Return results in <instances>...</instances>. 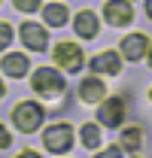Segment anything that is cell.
<instances>
[{"instance_id": "17", "label": "cell", "mask_w": 152, "mask_h": 158, "mask_svg": "<svg viewBox=\"0 0 152 158\" xmlns=\"http://www.w3.org/2000/svg\"><path fill=\"white\" fill-rule=\"evenodd\" d=\"M15 3V9H21V12H34L40 6V0H12Z\"/></svg>"}, {"instance_id": "20", "label": "cell", "mask_w": 152, "mask_h": 158, "mask_svg": "<svg viewBox=\"0 0 152 158\" xmlns=\"http://www.w3.org/2000/svg\"><path fill=\"white\" fill-rule=\"evenodd\" d=\"M146 12H149V19H152V0H146Z\"/></svg>"}, {"instance_id": "22", "label": "cell", "mask_w": 152, "mask_h": 158, "mask_svg": "<svg viewBox=\"0 0 152 158\" xmlns=\"http://www.w3.org/2000/svg\"><path fill=\"white\" fill-rule=\"evenodd\" d=\"M149 67H152V46H149Z\"/></svg>"}, {"instance_id": "6", "label": "cell", "mask_w": 152, "mask_h": 158, "mask_svg": "<svg viewBox=\"0 0 152 158\" xmlns=\"http://www.w3.org/2000/svg\"><path fill=\"white\" fill-rule=\"evenodd\" d=\"M103 15H107L110 24L122 27V24H128V21L134 19V9H131L128 0H107V3H103Z\"/></svg>"}, {"instance_id": "19", "label": "cell", "mask_w": 152, "mask_h": 158, "mask_svg": "<svg viewBox=\"0 0 152 158\" xmlns=\"http://www.w3.org/2000/svg\"><path fill=\"white\" fill-rule=\"evenodd\" d=\"M103 155H107V158H110V155H122V149H119V146H110V149H107Z\"/></svg>"}, {"instance_id": "5", "label": "cell", "mask_w": 152, "mask_h": 158, "mask_svg": "<svg viewBox=\"0 0 152 158\" xmlns=\"http://www.w3.org/2000/svg\"><path fill=\"white\" fill-rule=\"evenodd\" d=\"M55 61L64 67V70L76 73V70L82 67V49H79L76 43H58L55 46Z\"/></svg>"}, {"instance_id": "1", "label": "cell", "mask_w": 152, "mask_h": 158, "mask_svg": "<svg viewBox=\"0 0 152 158\" xmlns=\"http://www.w3.org/2000/svg\"><path fill=\"white\" fill-rule=\"evenodd\" d=\"M31 85H34V91L46 94V98L64 94V76H61L58 70H52V67H40L37 73L31 76Z\"/></svg>"}, {"instance_id": "13", "label": "cell", "mask_w": 152, "mask_h": 158, "mask_svg": "<svg viewBox=\"0 0 152 158\" xmlns=\"http://www.w3.org/2000/svg\"><path fill=\"white\" fill-rule=\"evenodd\" d=\"M46 24H52V27H61L64 21H67V9L64 6H58V3H52V6H46Z\"/></svg>"}, {"instance_id": "12", "label": "cell", "mask_w": 152, "mask_h": 158, "mask_svg": "<svg viewBox=\"0 0 152 158\" xmlns=\"http://www.w3.org/2000/svg\"><path fill=\"white\" fill-rule=\"evenodd\" d=\"M76 34L85 37V40H95L97 37V19H95V12L82 9V12L76 15Z\"/></svg>"}, {"instance_id": "15", "label": "cell", "mask_w": 152, "mask_h": 158, "mask_svg": "<svg viewBox=\"0 0 152 158\" xmlns=\"http://www.w3.org/2000/svg\"><path fill=\"white\" fill-rule=\"evenodd\" d=\"M122 143H125L128 152H137L140 149V128H125L122 131Z\"/></svg>"}, {"instance_id": "7", "label": "cell", "mask_w": 152, "mask_h": 158, "mask_svg": "<svg viewBox=\"0 0 152 158\" xmlns=\"http://www.w3.org/2000/svg\"><path fill=\"white\" fill-rule=\"evenodd\" d=\"M21 34V43L27 46V49H34V52H46V46H49V37H46V31L40 27V24H34V21H24L19 27Z\"/></svg>"}, {"instance_id": "23", "label": "cell", "mask_w": 152, "mask_h": 158, "mask_svg": "<svg viewBox=\"0 0 152 158\" xmlns=\"http://www.w3.org/2000/svg\"><path fill=\"white\" fill-rule=\"evenodd\" d=\"M149 98H152V91H149Z\"/></svg>"}, {"instance_id": "4", "label": "cell", "mask_w": 152, "mask_h": 158, "mask_svg": "<svg viewBox=\"0 0 152 158\" xmlns=\"http://www.w3.org/2000/svg\"><path fill=\"white\" fill-rule=\"evenodd\" d=\"M122 118H125V100L122 98H110V100H100V110H97V122L100 125H122Z\"/></svg>"}, {"instance_id": "18", "label": "cell", "mask_w": 152, "mask_h": 158, "mask_svg": "<svg viewBox=\"0 0 152 158\" xmlns=\"http://www.w3.org/2000/svg\"><path fill=\"white\" fill-rule=\"evenodd\" d=\"M6 146H9V131L0 125V149H6Z\"/></svg>"}, {"instance_id": "21", "label": "cell", "mask_w": 152, "mask_h": 158, "mask_svg": "<svg viewBox=\"0 0 152 158\" xmlns=\"http://www.w3.org/2000/svg\"><path fill=\"white\" fill-rule=\"evenodd\" d=\"M3 91H6V88H3V79H0V98H3Z\"/></svg>"}, {"instance_id": "3", "label": "cell", "mask_w": 152, "mask_h": 158, "mask_svg": "<svg viewBox=\"0 0 152 158\" xmlns=\"http://www.w3.org/2000/svg\"><path fill=\"white\" fill-rule=\"evenodd\" d=\"M43 143H46V149H49V152H55V155L70 152V143H73V128H70V125H52V128L46 131Z\"/></svg>"}, {"instance_id": "2", "label": "cell", "mask_w": 152, "mask_h": 158, "mask_svg": "<svg viewBox=\"0 0 152 158\" xmlns=\"http://www.w3.org/2000/svg\"><path fill=\"white\" fill-rule=\"evenodd\" d=\"M12 122H15L19 131L34 134V131L40 128V122H43V106L34 103V100H21L19 106H15V113H12Z\"/></svg>"}, {"instance_id": "8", "label": "cell", "mask_w": 152, "mask_h": 158, "mask_svg": "<svg viewBox=\"0 0 152 158\" xmlns=\"http://www.w3.org/2000/svg\"><path fill=\"white\" fill-rule=\"evenodd\" d=\"M103 94H107V88H103L100 79L91 76V79H82V82H79V98L85 100V103H100Z\"/></svg>"}, {"instance_id": "11", "label": "cell", "mask_w": 152, "mask_h": 158, "mask_svg": "<svg viewBox=\"0 0 152 158\" xmlns=\"http://www.w3.org/2000/svg\"><path fill=\"white\" fill-rule=\"evenodd\" d=\"M0 64H3V73H6V76H12V79H21L24 73H27V58H24V55H19V52L6 55Z\"/></svg>"}, {"instance_id": "9", "label": "cell", "mask_w": 152, "mask_h": 158, "mask_svg": "<svg viewBox=\"0 0 152 158\" xmlns=\"http://www.w3.org/2000/svg\"><path fill=\"white\" fill-rule=\"evenodd\" d=\"M122 55H125L128 61L143 58V55H146V37H143V34H131V37H125V40H122Z\"/></svg>"}, {"instance_id": "16", "label": "cell", "mask_w": 152, "mask_h": 158, "mask_svg": "<svg viewBox=\"0 0 152 158\" xmlns=\"http://www.w3.org/2000/svg\"><path fill=\"white\" fill-rule=\"evenodd\" d=\"M9 43H12V27H9V24H3V21H0V49H6V46H9Z\"/></svg>"}, {"instance_id": "14", "label": "cell", "mask_w": 152, "mask_h": 158, "mask_svg": "<svg viewBox=\"0 0 152 158\" xmlns=\"http://www.w3.org/2000/svg\"><path fill=\"white\" fill-rule=\"evenodd\" d=\"M79 140H82V146H85V149H95L97 143H100V131H97V125H82Z\"/></svg>"}, {"instance_id": "10", "label": "cell", "mask_w": 152, "mask_h": 158, "mask_svg": "<svg viewBox=\"0 0 152 158\" xmlns=\"http://www.w3.org/2000/svg\"><path fill=\"white\" fill-rule=\"evenodd\" d=\"M91 70L95 73H119L122 64H119V52H100L91 58Z\"/></svg>"}]
</instances>
